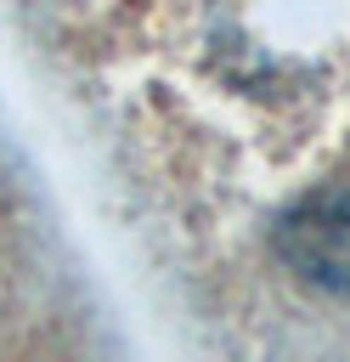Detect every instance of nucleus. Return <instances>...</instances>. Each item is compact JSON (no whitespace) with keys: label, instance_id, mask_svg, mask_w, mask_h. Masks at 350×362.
<instances>
[{"label":"nucleus","instance_id":"f257e3e1","mask_svg":"<svg viewBox=\"0 0 350 362\" xmlns=\"http://www.w3.org/2000/svg\"><path fill=\"white\" fill-rule=\"evenodd\" d=\"M277 255L305 283L327 294H350V181L305 192L277 221Z\"/></svg>","mask_w":350,"mask_h":362}]
</instances>
